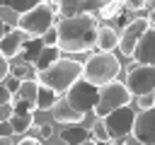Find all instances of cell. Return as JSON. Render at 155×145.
I'll return each instance as SVG.
<instances>
[{"mask_svg": "<svg viewBox=\"0 0 155 145\" xmlns=\"http://www.w3.org/2000/svg\"><path fill=\"white\" fill-rule=\"evenodd\" d=\"M148 27H150V19H148V17H133V19L121 29V41H119L121 56L133 58V51H136V46H138L140 36L145 34Z\"/></svg>", "mask_w": 155, "mask_h": 145, "instance_id": "9", "label": "cell"}, {"mask_svg": "<svg viewBox=\"0 0 155 145\" xmlns=\"http://www.w3.org/2000/svg\"><path fill=\"white\" fill-rule=\"evenodd\" d=\"M82 70H85V63H78L73 58H58L48 68L36 70V80L53 87L56 92H68L82 77Z\"/></svg>", "mask_w": 155, "mask_h": 145, "instance_id": "2", "label": "cell"}, {"mask_svg": "<svg viewBox=\"0 0 155 145\" xmlns=\"http://www.w3.org/2000/svg\"><path fill=\"white\" fill-rule=\"evenodd\" d=\"M131 99H133V92L128 89L126 82H119V77H116V80H111V82L99 87V102H97V106L92 111H94L97 118H104L109 111L131 104Z\"/></svg>", "mask_w": 155, "mask_h": 145, "instance_id": "5", "label": "cell"}, {"mask_svg": "<svg viewBox=\"0 0 155 145\" xmlns=\"http://www.w3.org/2000/svg\"><path fill=\"white\" fill-rule=\"evenodd\" d=\"M65 99H68L75 109H80V111L87 114V111H92V109L97 106V102H99V85L80 77V80L65 92Z\"/></svg>", "mask_w": 155, "mask_h": 145, "instance_id": "7", "label": "cell"}, {"mask_svg": "<svg viewBox=\"0 0 155 145\" xmlns=\"http://www.w3.org/2000/svg\"><path fill=\"white\" fill-rule=\"evenodd\" d=\"M124 2H126V7H128V10L138 12V10H143V7H145V2H148V0H124Z\"/></svg>", "mask_w": 155, "mask_h": 145, "instance_id": "30", "label": "cell"}, {"mask_svg": "<svg viewBox=\"0 0 155 145\" xmlns=\"http://www.w3.org/2000/svg\"><path fill=\"white\" fill-rule=\"evenodd\" d=\"M109 2L111 0H61V12L58 14H63V17H73V14H82V12L99 14V10Z\"/></svg>", "mask_w": 155, "mask_h": 145, "instance_id": "11", "label": "cell"}, {"mask_svg": "<svg viewBox=\"0 0 155 145\" xmlns=\"http://www.w3.org/2000/svg\"><path fill=\"white\" fill-rule=\"evenodd\" d=\"M150 106H155V92L140 94L138 97V109H150Z\"/></svg>", "mask_w": 155, "mask_h": 145, "instance_id": "25", "label": "cell"}, {"mask_svg": "<svg viewBox=\"0 0 155 145\" xmlns=\"http://www.w3.org/2000/svg\"><path fill=\"white\" fill-rule=\"evenodd\" d=\"M12 114H15V106H12V102H5V104H0V121H5V118H12Z\"/></svg>", "mask_w": 155, "mask_h": 145, "instance_id": "28", "label": "cell"}, {"mask_svg": "<svg viewBox=\"0 0 155 145\" xmlns=\"http://www.w3.org/2000/svg\"><path fill=\"white\" fill-rule=\"evenodd\" d=\"M119 41H121V31H116V27H109V24L99 27V39H97L99 51H114L119 48Z\"/></svg>", "mask_w": 155, "mask_h": 145, "instance_id": "15", "label": "cell"}, {"mask_svg": "<svg viewBox=\"0 0 155 145\" xmlns=\"http://www.w3.org/2000/svg\"><path fill=\"white\" fill-rule=\"evenodd\" d=\"M61 51H63V48H61L58 44H56V46H44V48H41V56H39L36 63H34V68H36V70L48 68L51 63H56V60L61 58Z\"/></svg>", "mask_w": 155, "mask_h": 145, "instance_id": "19", "label": "cell"}, {"mask_svg": "<svg viewBox=\"0 0 155 145\" xmlns=\"http://www.w3.org/2000/svg\"><path fill=\"white\" fill-rule=\"evenodd\" d=\"M126 85H128V89L133 92V97L155 92V65L133 60V65H131L128 72H126Z\"/></svg>", "mask_w": 155, "mask_h": 145, "instance_id": "6", "label": "cell"}, {"mask_svg": "<svg viewBox=\"0 0 155 145\" xmlns=\"http://www.w3.org/2000/svg\"><path fill=\"white\" fill-rule=\"evenodd\" d=\"M29 39V34L24 31V29H10V31H5L2 34V41H0V53L5 56V58H15V56H19L22 53V46H24V41Z\"/></svg>", "mask_w": 155, "mask_h": 145, "instance_id": "12", "label": "cell"}, {"mask_svg": "<svg viewBox=\"0 0 155 145\" xmlns=\"http://www.w3.org/2000/svg\"><path fill=\"white\" fill-rule=\"evenodd\" d=\"M133 60L155 65V27H153V24H150V27L145 29V34L140 36V41H138V46H136V51H133Z\"/></svg>", "mask_w": 155, "mask_h": 145, "instance_id": "13", "label": "cell"}, {"mask_svg": "<svg viewBox=\"0 0 155 145\" xmlns=\"http://www.w3.org/2000/svg\"><path fill=\"white\" fill-rule=\"evenodd\" d=\"M12 133H15V126H12V121H10V118L0 121V138H10Z\"/></svg>", "mask_w": 155, "mask_h": 145, "instance_id": "27", "label": "cell"}, {"mask_svg": "<svg viewBox=\"0 0 155 145\" xmlns=\"http://www.w3.org/2000/svg\"><path fill=\"white\" fill-rule=\"evenodd\" d=\"M119 72H121V60L111 51H99V53H92L87 58L85 70H82V77L102 87V85L116 80Z\"/></svg>", "mask_w": 155, "mask_h": 145, "instance_id": "3", "label": "cell"}, {"mask_svg": "<svg viewBox=\"0 0 155 145\" xmlns=\"http://www.w3.org/2000/svg\"><path fill=\"white\" fill-rule=\"evenodd\" d=\"M92 140H94V143H114L111 135H109V130H107V123H104V121H99V123L92 126Z\"/></svg>", "mask_w": 155, "mask_h": 145, "instance_id": "23", "label": "cell"}, {"mask_svg": "<svg viewBox=\"0 0 155 145\" xmlns=\"http://www.w3.org/2000/svg\"><path fill=\"white\" fill-rule=\"evenodd\" d=\"M56 27H58V46L65 53H87L97 46L99 24L94 12L63 17Z\"/></svg>", "mask_w": 155, "mask_h": 145, "instance_id": "1", "label": "cell"}, {"mask_svg": "<svg viewBox=\"0 0 155 145\" xmlns=\"http://www.w3.org/2000/svg\"><path fill=\"white\" fill-rule=\"evenodd\" d=\"M90 138H92V130H87L85 126H78V123H68V128L61 130V140L63 143L80 145V143H87Z\"/></svg>", "mask_w": 155, "mask_h": 145, "instance_id": "17", "label": "cell"}, {"mask_svg": "<svg viewBox=\"0 0 155 145\" xmlns=\"http://www.w3.org/2000/svg\"><path fill=\"white\" fill-rule=\"evenodd\" d=\"M10 121H12V126H15V133H17V135H22V133H27V130L34 126V111H27V114L15 111Z\"/></svg>", "mask_w": 155, "mask_h": 145, "instance_id": "20", "label": "cell"}, {"mask_svg": "<svg viewBox=\"0 0 155 145\" xmlns=\"http://www.w3.org/2000/svg\"><path fill=\"white\" fill-rule=\"evenodd\" d=\"M124 7H126V2H124V0H111L109 5H104V7L99 10V17H102V19H114Z\"/></svg>", "mask_w": 155, "mask_h": 145, "instance_id": "22", "label": "cell"}, {"mask_svg": "<svg viewBox=\"0 0 155 145\" xmlns=\"http://www.w3.org/2000/svg\"><path fill=\"white\" fill-rule=\"evenodd\" d=\"M58 94L53 87L39 82V94H36V111H53V106L58 104Z\"/></svg>", "mask_w": 155, "mask_h": 145, "instance_id": "16", "label": "cell"}, {"mask_svg": "<svg viewBox=\"0 0 155 145\" xmlns=\"http://www.w3.org/2000/svg\"><path fill=\"white\" fill-rule=\"evenodd\" d=\"M104 123H107V130H109V135H111V140L116 143V140H124L131 130H133V121H136V109L133 106H119V109H114V111H109L104 118H102Z\"/></svg>", "mask_w": 155, "mask_h": 145, "instance_id": "8", "label": "cell"}, {"mask_svg": "<svg viewBox=\"0 0 155 145\" xmlns=\"http://www.w3.org/2000/svg\"><path fill=\"white\" fill-rule=\"evenodd\" d=\"M131 135H133L138 143H143V145H155V106L140 109V111L136 114Z\"/></svg>", "mask_w": 155, "mask_h": 145, "instance_id": "10", "label": "cell"}, {"mask_svg": "<svg viewBox=\"0 0 155 145\" xmlns=\"http://www.w3.org/2000/svg\"><path fill=\"white\" fill-rule=\"evenodd\" d=\"M41 39H44V44H46V46H56V44H58V27H51Z\"/></svg>", "mask_w": 155, "mask_h": 145, "instance_id": "26", "label": "cell"}, {"mask_svg": "<svg viewBox=\"0 0 155 145\" xmlns=\"http://www.w3.org/2000/svg\"><path fill=\"white\" fill-rule=\"evenodd\" d=\"M41 143V135H24L19 138V145H39Z\"/></svg>", "mask_w": 155, "mask_h": 145, "instance_id": "31", "label": "cell"}, {"mask_svg": "<svg viewBox=\"0 0 155 145\" xmlns=\"http://www.w3.org/2000/svg\"><path fill=\"white\" fill-rule=\"evenodd\" d=\"M148 19H150V24H153V27H155V5H153V10H150V12H148Z\"/></svg>", "mask_w": 155, "mask_h": 145, "instance_id": "32", "label": "cell"}, {"mask_svg": "<svg viewBox=\"0 0 155 145\" xmlns=\"http://www.w3.org/2000/svg\"><path fill=\"white\" fill-rule=\"evenodd\" d=\"M29 70H31V63L24 60V58H19L17 63H12V75L19 77V80H27L29 77Z\"/></svg>", "mask_w": 155, "mask_h": 145, "instance_id": "24", "label": "cell"}, {"mask_svg": "<svg viewBox=\"0 0 155 145\" xmlns=\"http://www.w3.org/2000/svg\"><path fill=\"white\" fill-rule=\"evenodd\" d=\"M44 46H46V44H44L41 36H29V39L24 41V46H22L19 58H24V60H29V63H36V58L41 56V48H44Z\"/></svg>", "mask_w": 155, "mask_h": 145, "instance_id": "18", "label": "cell"}, {"mask_svg": "<svg viewBox=\"0 0 155 145\" xmlns=\"http://www.w3.org/2000/svg\"><path fill=\"white\" fill-rule=\"evenodd\" d=\"M56 14H58V12L53 10V5L39 2L36 7L17 14V27L24 29L29 36H44V34L56 24Z\"/></svg>", "mask_w": 155, "mask_h": 145, "instance_id": "4", "label": "cell"}, {"mask_svg": "<svg viewBox=\"0 0 155 145\" xmlns=\"http://www.w3.org/2000/svg\"><path fill=\"white\" fill-rule=\"evenodd\" d=\"M39 2H44V0H2V5H5V7L15 10V14H22V12H27V10H31V7H36Z\"/></svg>", "mask_w": 155, "mask_h": 145, "instance_id": "21", "label": "cell"}, {"mask_svg": "<svg viewBox=\"0 0 155 145\" xmlns=\"http://www.w3.org/2000/svg\"><path fill=\"white\" fill-rule=\"evenodd\" d=\"M39 135H41V140H48L53 135V126L51 123H39Z\"/></svg>", "mask_w": 155, "mask_h": 145, "instance_id": "29", "label": "cell"}, {"mask_svg": "<svg viewBox=\"0 0 155 145\" xmlns=\"http://www.w3.org/2000/svg\"><path fill=\"white\" fill-rule=\"evenodd\" d=\"M53 121L56 123H82V118H85V111H80V109H75L68 99H63V102H58L56 106H53Z\"/></svg>", "mask_w": 155, "mask_h": 145, "instance_id": "14", "label": "cell"}]
</instances>
